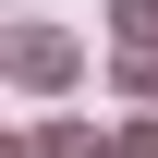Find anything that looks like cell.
<instances>
[{"label": "cell", "mask_w": 158, "mask_h": 158, "mask_svg": "<svg viewBox=\"0 0 158 158\" xmlns=\"http://www.w3.org/2000/svg\"><path fill=\"white\" fill-rule=\"evenodd\" d=\"M12 61H24V85H61V73H73V49H61V37H24Z\"/></svg>", "instance_id": "6da1fadb"}]
</instances>
